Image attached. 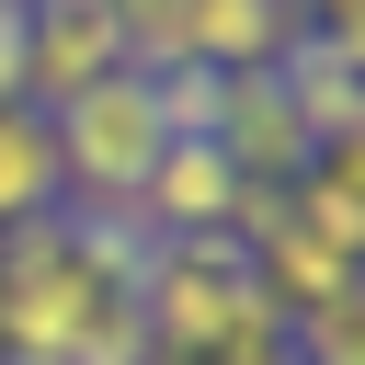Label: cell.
Wrapping results in <instances>:
<instances>
[{"label":"cell","instance_id":"1","mask_svg":"<svg viewBox=\"0 0 365 365\" xmlns=\"http://www.w3.org/2000/svg\"><path fill=\"white\" fill-rule=\"evenodd\" d=\"M148 274V240L125 217H23L0 228V365H68V342L91 331L103 297H125Z\"/></svg>","mask_w":365,"mask_h":365},{"label":"cell","instance_id":"2","mask_svg":"<svg viewBox=\"0 0 365 365\" xmlns=\"http://www.w3.org/2000/svg\"><path fill=\"white\" fill-rule=\"evenodd\" d=\"M46 125H57V182H68V205H80V217H125V194H137V182H148V160L171 148L148 68H114V80L68 91Z\"/></svg>","mask_w":365,"mask_h":365},{"label":"cell","instance_id":"3","mask_svg":"<svg viewBox=\"0 0 365 365\" xmlns=\"http://www.w3.org/2000/svg\"><path fill=\"white\" fill-rule=\"evenodd\" d=\"M137 308H148V342L160 354H182V365H205L240 319H262L274 297H262V274H251V251L217 228V240H148V274H137Z\"/></svg>","mask_w":365,"mask_h":365},{"label":"cell","instance_id":"4","mask_svg":"<svg viewBox=\"0 0 365 365\" xmlns=\"http://www.w3.org/2000/svg\"><path fill=\"white\" fill-rule=\"evenodd\" d=\"M240 160L217 148V137H171L160 160H148V182L125 194V228L137 240H217V228H240Z\"/></svg>","mask_w":365,"mask_h":365},{"label":"cell","instance_id":"5","mask_svg":"<svg viewBox=\"0 0 365 365\" xmlns=\"http://www.w3.org/2000/svg\"><path fill=\"white\" fill-rule=\"evenodd\" d=\"M114 68H137L114 0H23V103L34 114H57L68 91H91Z\"/></svg>","mask_w":365,"mask_h":365},{"label":"cell","instance_id":"6","mask_svg":"<svg viewBox=\"0 0 365 365\" xmlns=\"http://www.w3.org/2000/svg\"><path fill=\"white\" fill-rule=\"evenodd\" d=\"M217 148L240 160V182H297V171H308V125H297V103H285L274 68H228V91H217Z\"/></svg>","mask_w":365,"mask_h":365},{"label":"cell","instance_id":"7","mask_svg":"<svg viewBox=\"0 0 365 365\" xmlns=\"http://www.w3.org/2000/svg\"><path fill=\"white\" fill-rule=\"evenodd\" d=\"M308 34V0H182V57L205 68H274Z\"/></svg>","mask_w":365,"mask_h":365},{"label":"cell","instance_id":"8","mask_svg":"<svg viewBox=\"0 0 365 365\" xmlns=\"http://www.w3.org/2000/svg\"><path fill=\"white\" fill-rule=\"evenodd\" d=\"M274 80H285V103H297V125H308V160H319L342 125H365V68H354V57H342L319 23H308L285 57H274Z\"/></svg>","mask_w":365,"mask_h":365},{"label":"cell","instance_id":"9","mask_svg":"<svg viewBox=\"0 0 365 365\" xmlns=\"http://www.w3.org/2000/svg\"><path fill=\"white\" fill-rule=\"evenodd\" d=\"M57 205H68V182H57V125H46L34 103H0V228L57 217Z\"/></svg>","mask_w":365,"mask_h":365},{"label":"cell","instance_id":"10","mask_svg":"<svg viewBox=\"0 0 365 365\" xmlns=\"http://www.w3.org/2000/svg\"><path fill=\"white\" fill-rule=\"evenodd\" d=\"M297 365H365V285H342L331 308L297 319Z\"/></svg>","mask_w":365,"mask_h":365},{"label":"cell","instance_id":"11","mask_svg":"<svg viewBox=\"0 0 365 365\" xmlns=\"http://www.w3.org/2000/svg\"><path fill=\"white\" fill-rule=\"evenodd\" d=\"M308 23H319V34H331L354 68H365V0H308Z\"/></svg>","mask_w":365,"mask_h":365},{"label":"cell","instance_id":"12","mask_svg":"<svg viewBox=\"0 0 365 365\" xmlns=\"http://www.w3.org/2000/svg\"><path fill=\"white\" fill-rule=\"evenodd\" d=\"M354 262H365V217H354Z\"/></svg>","mask_w":365,"mask_h":365},{"label":"cell","instance_id":"13","mask_svg":"<svg viewBox=\"0 0 365 365\" xmlns=\"http://www.w3.org/2000/svg\"><path fill=\"white\" fill-rule=\"evenodd\" d=\"M148 365H182V354H148Z\"/></svg>","mask_w":365,"mask_h":365}]
</instances>
